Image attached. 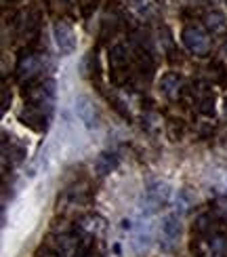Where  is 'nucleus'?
<instances>
[{
  "label": "nucleus",
  "instance_id": "obj_1",
  "mask_svg": "<svg viewBox=\"0 0 227 257\" xmlns=\"http://www.w3.org/2000/svg\"><path fill=\"white\" fill-rule=\"evenodd\" d=\"M181 38H183L185 49L189 53H193V55H198V57L208 55V51H210V34L202 26H196V24L185 26L183 32H181Z\"/></svg>",
  "mask_w": 227,
  "mask_h": 257
},
{
  "label": "nucleus",
  "instance_id": "obj_2",
  "mask_svg": "<svg viewBox=\"0 0 227 257\" xmlns=\"http://www.w3.org/2000/svg\"><path fill=\"white\" fill-rule=\"evenodd\" d=\"M170 200V190L166 184H162V181H156V184H151L147 190H145V205L143 209H147L149 213H154L162 207H166Z\"/></svg>",
  "mask_w": 227,
  "mask_h": 257
},
{
  "label": "nucleus",
  "instance_id": "obj_3",
  "mask_svg": "<svg viewBox=\"0 0 227 257\" xmlns=\"http://www.w3.org/2000/svg\"><path fill=\"white\" fill-rule=\"evenodd\" d=\"M55 42H57V49L63 57L72 55V53L76 51V34L70 24H66V21H59V24L55 26Z\"/></svg>",
  "mask_w": 227,
  "mask_h": 257
},
{
  "label": "nucleus",
  "instance_id": "obj_4",
  "mask_svg": "<svg viewBox=\"0 0 227 257\" xmlns=\"http://www.w3.org/2000/svg\"><path fill=\"white\" fill-rule=\"evenodd\" d=\"M76 114H78V118L84 122L86 128H95L99 124V112H97L93 99L86 97V95H80L76 99Z\"/></svg>",
  "mask_w": 227,
  "mask_h": 257
},
{
  "label": "nucleus",
  "instance_id": "obj_5",
  "mask_svg": "<svg viewBox=\"0 0 227 257\" xmlns=\"http://www.w3.org/2000/svg\"><path fill=\"white\" fill-rule=\"evenodd\" d=\"M162 236L168 242H175L181 236V219L179 215H166L162 219Z\"/></svg>",
  "mask_w": 227,
  "mask_h": 257
},
{
  "label": "nucleus",
  "instance_id": "obj_6",
  "mask_svg": "<svg viewBox=\"0 0 227 257\" xmlns=\"http://www.w3.org/2000/svg\"><path fill=\"white\" fill-rule=\"evenodd\" d=\"M181 89V78L177 74H164L160 80V91L166 95V97H177Z\"/></svg>",
  "mask_w": 227,
  "mask_h": 257
},
{
  "label": "nucleus",
  "instance_id": "obj_7",
  "mask_svg": "<svg viewBox=\"0 0 227 257\" xmlns=\"http://www.w3.org/2000/svg\"><path fill=\"white\" fill-rule=\"evenodd\" d=\"M118 167V158L114 154H101L99 158H97V163H95V171L99 175H107V173H112V171Z\"/></svg>",
  "mask_w": 227,
  "mask_h": 257
},
{
  "label": "nucleus",
  "instance_id": "obj_8",
  "mask_svg": "<svg viewBox=\"0 0 227 257\" xmlns=\"http://www.w3.org/2000/svg\"><path fill=\"white\" fill-rule=\"evenodd\" d=\"M110 63L114 70H120L128 66V55H126V47L124 45H116L110 51Z\"/></svg>",
  "mask_w": 227,
  "mask_h": 257
},
{
  "label": "nucleus",
  "instance_id": "obj_9",
  "mask_svg": "<svg viewBox=\"0 0 227 257\" xmlns=\"http://www.w3.org/2000/svg\"><path fill=\"white\" fill-rule=\"evenodd\" d=\"M212 215H208V213H204V215H200L196 219V226H193V230H196L198 234H202V236H208V234H212Z\"/></svg>",
  "mask_w": 227,
  "mask_h": 257
},
{
  "label": "nucleus",
  "instance_id": "obj_10",
  "mask_svg": "<svg viewBox=\"0 0 227 257\" xmlns=\"http://www.w3.org/2000/svg\"><path fill=\"white\" fill-rule=\"evenodd\" d=\"M208 28L212 30V34H221V32H225L227 30L225 15L223 13H210L208 15Z\"/></svg>",
  "mask_w": 227,
  "mask_h": 257
},
{
  "label": "nucleus",
  "instance_id": "obj_11",
  "mask_svg": "<svg viewBox=\"0 0 227 257\" xmlns=\"http://www.w3.org/2000/svg\"><path fill=\"white\" fill-rule=\"evenodd\" d=\"M200 112L206 114V116H210L214 112V97H212V95H208V97H204L200 101Z\"/></svg>",
  "mask_w": 227,
  "mask_h": 257
},
{
  "label": "nucleus",
  "instance_id": "obj_12",
  "mask_svg": "<svg viewBox=\"0 0 227 257\" xmlns=\"http://www.w3.org/2000/svg\"><path fill=\"white\" fill-rule=\"evenodd\" d=\"M126 5H131V7H143L145 5V0H124Z\"/></svg>",
  "mask_w": 227,
  "mask_h": 257
},
{
  "label": "nucleus",
  "instance_id": "obj_13",
  "mask_svg": "<svg viewBox=\"0 0 227 257\" xmlns=\"http://www.w3.org/2000/svg\"><path fill=\"white\" fill-rule=\"evenodd\" d=\"M84 257H99V255H95V253H89V255H84Z\"/></svg>",
  "mask_w": 227,
  "mask_h": 257
}]
</instances>
